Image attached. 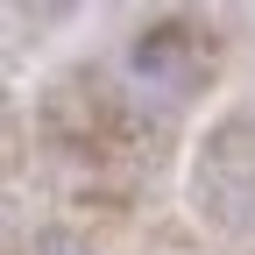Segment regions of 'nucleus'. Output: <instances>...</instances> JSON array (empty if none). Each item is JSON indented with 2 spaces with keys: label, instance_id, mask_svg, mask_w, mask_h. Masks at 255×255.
Returning a JSON list of instances; mask_svg holds the SVG:
<instances>
[{
  "label": "nucleus",
  "instance_id": "nucleus-1",
  "mask_svg": "<svg viewBox=\"0 0 255 255\" xmlns=\"http://www.w3.org/2000/svg\"><path fill=\"white\" fill-rule=\"evenodd\" d=\"M128 71L149 92H163V100H191V92H206L213 71H220V36L199 14H156V21L135 28V43H128Z\"/></svg>",
  "mask_w": 255,
  "mask_h": 255
},
{
  "label": "nucleus",
  "instance_id": "nucleus-2",
  "mask_svg": "<svg viewBox=\"0 0 255 255\" xmlns=\"http://www.w3.org/2000/svg\"><path fill=\"white\" fill-rule=\"evenodd\" d=\"M36 255H92V248H78V241H64V234H50V241H43Z\"/></svg>",
  "mask_w": 255,
  "mask_h": 255
}]
</instances>
